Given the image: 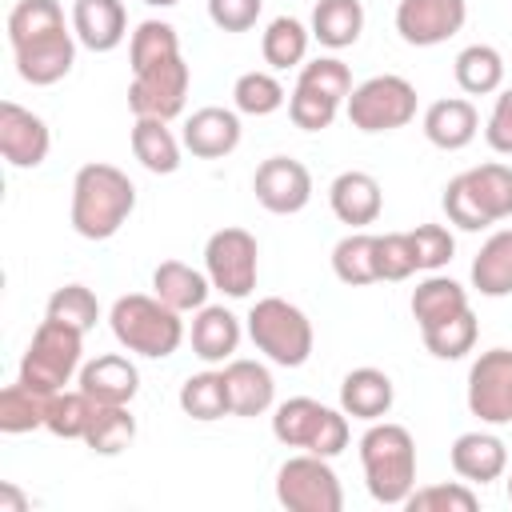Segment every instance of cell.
<instances>
[{
    "instance_id": "obj_1",
    "label": "cell",
    "mask_w": 512,
    "mask_h": 512,
    "mask_svg": "<svg viewBox=\"0 0 512 512\" xmlns=\"http://www.w3.org/2000/svg\"><path fill=\"white\" fill-rule=\"evenodd\" d=\"M136 208V184L116 164L92 160L72 180V228L84 240H112Z\"/></svg>"
},
{
    "instance_id": "obj_2",
    "label": "cell",
    "mask_w": 512,
    "mask_h": 512,
    "mask_svg": "<svg viewBox=\"0 0 512 512\" xmlns=\"http://www.w3.org/2000/svg\"><path fill=\"white\" fill-rule=\"evenodd\" d=\"M360 468L376 504H404L416 488V440L404 424L372 420L360 436Z\"/></svg>"
},
{
    "instance_id": "obj_3",
    "label": "cell",
    "mask_w": 512,
    "mask_h": 512,
    "mask_svg": "<svg viewBox=\"0 0 512 512\" xmlns=\"http://www.w3.org/2000/svg\"><path fill=\"white\" fill-rule=\"evenodd\" d=\"M184 312L168 308L156 292H128L112 304L108 324L112 336L124 352L132 356H148V360H164L184 344Z\"/></svg>"
},
{
    "instance_id": "obj_4",
    "label": "cell",
    "mask_w": 512,
    "mask_h": 512,
    "mask_svg": "<svg viewBox=\"0 0 512 512\" xmlns=\"http://www.w3.org/2000/svg\"><path fill=\"white\" fill-rule=\"evenodd\" d=\"M352 72L340 56H316L308 64H300L296 88L288 92V116L300 132H324L332 128L336 112L348 104L352 96Z\"/></svg>"
},
{
    "instance_id": "obj_5",
    "label": "cell",
    "mask_w": 512,
    "mask_h": 512,
    "mask_svg": "<svg viewBox=\"0 0 512 512\" xmlns=\"http://www.w3.org/2000/svg\"><path fill=\"white\" fill-rule=\"evenodd\" d=\"M248 340L280 368H300L312 356V320L284 296H264L248 308Z\"/></svg>"
},
{
    "instance_id": "obj_6",
    "label": "cell",
    "mask_w": 512,
    "mask_h": 512,
    "mask_svg": "<svg viewBox=\"0 0 512 512\" xmlns=\"http://www.w3.org/2000/svg\"><path fill=\"white\" fill-rule=\"evenodd\" d=\"M272 436L284 448H304L312 456H340L348 448V412L328 408L312 396H292L272 412Z\"/></svg>"
},
{
    "instance_id": "obj_7",
    "label": "cell",
    "mask_w": 512,
    "mask_h": 512,
    "mask_svg": "<svg viewBox=\"0 0 512 512\" xmlns=\"http://www.w3.org/2000/svg\"><path fill=\"white\" fill-rule=\"evenodd\" d=\"M80 356H84V332L72 324H60L52 316H44L28 340V352L20 360V376L28 388L36 392H60L64 384H72V376L80 372Z\"/></svg>"
},
{
    "instance_id": "obj_8",
    "label": "cell",
    "mask_w": 512,
    "mask_h": 512,
    "mask_svg": "<svg viewBox=\"0 0 512 512\" xmlns=\"http://www.w3.org/2000/svg\"><path fill=\"white\" fill-rule=\"evenodd\" d=\"M344 112L356 132H368V136L396 132L404 124H412V116H416V88L396 72L368 76L364 84L352 88Z\"/></svg>"
},
{
    "instance_id": "obj_9",
    "label": "cell",
    "mask_w": 512,
    "mask_h": 512,
    "mask_svg": "<svg viewBox=\"0 0 512 512\" xmlns=\"http://www.w3.org/2000/svg\"><path fill=\"white\" fill-rule=\"evenodd\" d=\"M276 500L288 512H340L344 508V488L340 476L332 472L328 456H288L276 472Z\"/></svg>"
},
{
    "instance_id": "obj_10",
    "label": "cell",
    "mask_w": 512,
    "mask_h": 512,
    "mask_svg": "<svg viewBox=\"0 0 512 512\" xmlns=\"http://www.w3.org/2000/svg\"><path fill=\"white\" fill-rule=\"evenodd\" d=\"M204 272L212 280L216 292H224L228 300H244L256 288V272H260V244L248 228H220L208 236L204 244Z\"/></svg>"
},
{
    "instance_id": "obj_11",
    "label": "cell",
    "mask_w": 512,
    "mask_h": 512,
    "mask_svg": "<svg viewBox=\"0 0 512 512\" xmlns=\"http://www.w3.org/2000/svg\"><path fill=\"white\" fill-rule=\"evenodd\" d=\"M188 84H192V72H188V64H184V56H172V60H164V64H152V68H144V72H132L128 108H132V116L176 120V116L184 112Z\"/></svg>"
},
{
    "instance_id": "obj_12",
    "label": "cell",
    "mask_w": 512,
    "mask_h": 512,
    "mask_svg": "<svg viewBox=\"0 0 512 512\" xmlns=\"http://www.w3.org/2000/svg\"><path fill=\"white\" fill-rule=\"evenodd\" d=\"M468 412L480 424H512V348H488L468 368Z\"/></svg>"
},
{
    "instance_id": "obj_13",
    "label": "cell",
    "mask_w": 512,
    "mask_h": 512,
    "mask_svg": "<svg viewBox=\"0 0 512 512\" xmlns=\"http://www.w3.org/2000/svg\"><path fill=\"white\" fill-rule=\"evenodd\" d=\"M76 44L80 40H76L72 24H60L52 32H40V36L16 44L12 56H16L20 80L32 84V88H48V84L64 80L72 72V64H76Z\"/></svg>"
},
{
    "instance_id": "obj_14",
    "label": "cell",
    "mask_w": 512,
    "mask_h": 512,
    "mask_svg": "<svg viewBox=\"0 0 512 512\" xmlns=\"http://www.w3.org/2000/svg\"><path fill=\"white\" fill-rule=\"evenodd\" d=\"M468 20V0H400L396 32L412 48H436L452 40Z\"/></svg>"
},
{
    "instance_id": "obj_15",
    "label": "cell",
    "mask_w": 512,
    "mask_h": 512,
    "mask_svg": "<svg viewBox=\"0 0 512 512\" xmlns=\"http://www.w3.org/2000/svg\"><path fill=\"white\" fill-rule=\"evenodd\" d=\"M252 192L272 216H292L312 200V172L292 156H268L252 176Z\"/></svg>"
},
{
    "instance_id": "obj_16",
    "label": "cell",
    "mask_w": 512,
    "mask_h": 512,
    "mask_svg": "<svg viewBox=\"0 0 512 512\" xmlns=\"http://www.w3.org/2000/svg\"><path fill=\"white\" fill-rule=\"evenodd\" d=\"M48 148H52L48 124L32 108L4 100L0 104V156L12 168H40L48 160Z\"/></svg>"
},
{
    "instance_id": "obj_17",
    "label": "cell",
    "mask_w": 512,
    "mask_h": 512,
    "mask_svg": "<svg viewBox=\"0 0 512 512\" xmlns=\"http://www.w3.org/2000/svg\"><path fill=\"white\" fill-rule=\"evenodd\" d=\"M328 204H332V216L356 232V228H368L380 220L384 192H380V180L372 172L348 168L328 184Z\"/></svg>"
},
{
    "instance_id": "obj_18",
    "label": "cell",
    "mask_w": 512,
    "mask_h": 512,
    "mask_svg": "<svg viewBox=\"0 0 512 512\" xmlns=\"http://www.w3.org/2000/svg\"><path fill=\"white\" fill-rule=\"evenodd\" d=\"M184 148L200 160H220L228 152H236L240 144V112L236 108H220V104H208V108H196L188 120H184Z\"/></svg>"
},
{
    "instance_id": "obj_19",
    "label": "cell",
    "mask_w": 512,
    "mask_h": 512,
    "mask_svg": "<svg viewBox=\"0 0 512 512\" xmlns=\"http://www.w3.org/2000/svg\"><path fill=\"white\" fill-rule=\"evenodd\" d=\"M76 388H84L96 404H132L136 392H140V372H136V364L128 356L104 352V356L80 364Z\"/></svg>"
},
{
    "instance_id": "obj_20",
    "label": "cell",
    "mask_w": 512,
    "mask_h": 512,
    "mask_svg": "<svg viewBox=\"0 0 512 512\" xmlns=\"http://www.w3.org/2000/svg\"><path fill=\"white\" fill-rule=\"evenodd\" d=\"M448 460H452V472L460 480H468V484H492L508 468V448H504V440L496 432H480L476 428V432H460L452 440Z\"/></svg>"
},
{
    "instance_id": "obj_21",
    "label": "cell",
    "mask_w": 512,
    "mask_h": 512,
    "mask_svg": "<svg viewBox=\"0 0 512 512\" xmlns=\"http://www.w3.org/2000/svg\"><path fill=\"white\" fill-rule=\"evenodd\" d=\"M72 32L88 52H112L128 36V8L124 0H76L72 4Z\"/></svg>"
},
{
    "instance_id": "obj_22",
    "label": "cell",
    "mask_w": 512,
    "mask_h": 512,
    "mask_svg": "<svg viewBox=\"0 0 512 512\" xmlns=\"http://www.w3.org/2000/svg\"><path fill=\"white\" fill-rule=\"evenodd\" d=\"M240 316H232L224 304H204L192 312V328H188V340H192V352L204 360V364H228L240 348Z\"/></svg>"
},
{
    "instance_id": "obj_23",
    "label": "cell",
    "mask_w": 512,
    "mask_h": 512,
    "mask_svg": "<svg viewBox=\"0 0 512 512\" xmlns=\"http://www.w3.org/2000/svg\"><path fill=\"white\" fill-rule=\"evenodd\" d=\"M480 132V112L472 100L464 96H444V100H432L428 112H424V136L428 144L444 148V152H460L476 140Z\"/></svg>"
},
{
    "instance_id": "obj_24",
    "label": "cell",
    "mask_w": 512,
    "mask_h": 512,
    "mask_svg": "<svg viewBox=\"0 0 512 512\" xmlns=\"http://www.w3.org/2000/svg\"><path fill=\"white\" fill-rule=\"evenodd\" d=\"M224 384H228L232 416H264L276 404V380H272L268 364H260V360L232 356L224 364Z\"/></svg>"
},
{
    "instance_id": "obj_25",
    "label": "cell",
    "mask_w": 512,
    "mask_h": 512,
    "mask_svg": "<svg viewBox=\"0 0 512 512\" xmlns=\"http://www.w3.org/2000/svg\"><path fill=\"white\" fill-rule=\"evenodd\" d=\"M392 400H396V388H392V376L380 372V368H352L344 380H340V408L352 416V420H384L392 412Z\"/></svg>"
},
{
    "instance_id": "obj_26",
    "label": "cell",
    "mask_w": 512,
    "mask_h": 512,
    "mask_svg": "<svg viewBox=\"0 0 512 512\" xmlns=\"http://www.w3.org/2000/svg\"><path fill=\"white\" fill-rule=\"evenodd\" d=\"M476 212L488 220V224H500L512 216V168L500 164V160H488V164H476L468 172H460Z\"/></svg>"
},
{
    "instance_id": "obj_27",
    "label": "cell",
    "mask_w": 512,
    "mask_h": 512,
    "mask_svg": "<svg viewBox=\"0 0 512 512\" xmlns=\"http://www.w3.org/2000/svg\"><path fill=\"white\" fill-rule=\"evenodd\" d=\"M152 292L176 312H196V308L208 304L212 280H208V272H200V268H192L184 260H164L152 272Z\"/></svg>"
},
{
    "instance_id": "obj_28",
    "label": "cell",
    "mask_w": 512,
    "mask_h": 512,
    "mask_svg": "<svg viewBox=\"0 0 512 512\" xmlns=\"http://www.w3.org/2000/svg\"><path fill=\"white\" fill-rule=\"evenodd\" d=\"M464 308H468V288L452 276H440V272H428L412 292V320L420 332L460 316Z\"/></svg>"
},
{
    "instance_id": "obj_29",
    "label": "cell",
    "mask_w": 512,
    "mask_h": 512,
    "mask_svg": "<svg viewBox=\"0 0 512 512\" xmlns=\"http://www.w3.org/2000/svg\"><path fill=\"white\" fill-rule=\"evenodd\" d=\"M180 148H184V140L172 136L168 120L136 116V124H132V156H136L152 176H172V172L180 168Z\"/></svg>"
},
{
    "instance_id": "obj_30",
    "label": "cell",
    "mask_w": 512,
    "mask_h": 512,
    "mask_svg": "<svg viewBox=\"0 0 512 512\" xmlns=\"http://www.w3.org/2000/svg\"><path fill=\"white\" fill-rule=\"evenodd\" d=\"M308 28H312V40H320L332 52L352 48L364 32V4L360 0H316Z\"/></svg>"
},
{
    "instance_id": "obj_31",
    "label": "cell",
    "mask_w": 512,
    "mask_h": 512,
    "mask_svg": "<svg viewBox=\"0 0 512 512\" xmlns=\"http://www.w3.org/2000/svg\"><path fill=\"white\" fill-rule=\"evenodd\" d=\"M472 288L492 300L512 292V228H500L480 244L472 260Z\"/></svg>"
},
{
    "instance_id": "obj_32",
    "label": "cell",
    "mask_w": 512,
    "mask_h": 512,
    "mask_svg": "<svg viewBox=\"0 0 512 512\" xmlns=\"http://www.w3.org/2000/svg\"><path fill=\"white\" fill-rule=\"evenodd\" d=\"M308 44H312V28L300 24L296 16H276L260 36V52H264V64L272 72L300 68L308 56Z\"/></svg>"
},
{
    "instance_id": "obj_33",
    "label": "cell",
    "mask_w": 512,
    "mask_h": 512,
    "mask_svg": "<svg viewBox=\"0 0 512 512\" xmlns=\"http://www.w3.org/2000/svg\"><path fill=\"white\" fill-rule=\"evenodd\" d=\"M452 76H456L460 92L492 96L504 84V56L492 44H468V48H460V56L452 64Z\"/></svg>"
},
{
    "instance_id": "obj_34",
    "label": "cell",
    "mask_w": 512,
    "mask_h": 512,
    "mask_svg": "<svg viewBox=\"0 0 512 512\" xmlns=\"http://www.w3.org/2000/svg\"><path fill=\"white\" fill-rule=\"evenodd\" d=\"M332 272L348 288L376 284L380 280V272H376V232L356 228L344 240H336V248H332Z\"/></svg>"
},
{
    "instance_id": "obj_35",
    "label": "cell",
    "mask_w": 512,
    "mask_h": 512,
    "mask_svg": "<svg viewBox=\"0 0 512 512\" xmlns=\"http://www.w3.org/2000/svg\"><path fill=\"white\" fill-rule=\"evenodd\" d=\"M96 408H100V404H96L84 388H60V392H52V400H48V420H44V428H48L52 436H60V440H84L88 428H92Z\"/></svg>"
},
{
    "instance_id": "obj_36",
    "label": "cell",
    "mask_w": 512,
    "mask_h": 512,
    "mask_svg": "<svg viewBox=\"0 0 512 512\" xmlns=\"http://www.w3.org/2000/svg\"><path fill=\"white\" fill-rule=\"evenodd\" d=\"M180 412L192 416V420H220V416H232V404H228V384H224V368L220 372H196L180 384Z\"/></svg>"
},
{
    "instance_id": "obj_37",
    "label": "cell",
    "mask_w": 512,
    "mask_h": 512,
    "mask_svg": "<svg viewBox=\"0 0 512 512\" xmlns=\"http://www.w3.org/2000/svg\"><path fill=\"white\" fill-rule=\"evenodd\" d=\"M48 392H36L28 388L24 380L8 384L0 392V432L8 436H20V432H32V428H44L48 420Z\"/></svg>"
},
{
    "instance_id": "obj_38",
    "label": "cell",
    "mask_w": 512,
    "mask_h": 512,
    "mask_svg": "<svg viewBox=\"0 0 512 512\" xmlns=\"http://www.w3.org/2000/svg\"><path fill=\"white\" fill-rule=\"evenodd\" d=\"M180 56V36L168 20H140L136 32L128 36V64L132 72H144L152 64H164Z\"/></svg>"
},
{
    "instance_id": "obj_39",
    "label": "cell",
    "mask_w": 512,
    "mask_h": 512,
    "mask_svg": "<svg viewBox=\"0 0 512 512\" xmlns=\"http://www.w3.org/2000/svg\"><path fill=\"white\" fill-rule=\"evenodd\" d=\"M136 440V416L128 412V404H100L92 416V428L84 436V444L96 456H116Z\"/></svg>"
},
{
    "instance_id": "obj_40",
    "label": "cell",
    "mask_w": 512,
    "mask_h": 512,
    "mask_svg": "<svg viewBox=\"0 0 512 512\" xmlns=\"http://www.w3.org/2000/svg\"><path fill=\"white\" fill-rule=\"evenodd\" d=\"M284 100H288L284 84L272 72H260V68L236 76V84H232V104L244 116H272L276 108H284Z\"/></svg>"
},
{
    "instance_id": "obj_41",
    "label": "cell",
    "mask_w": 512,
    "mask_h": 512,
    "mask_svg": "<svg viewBox=\"0 0 512 512\" xmlns=\"http://www.w3.org/2000/svg\"><path fill=\"white\" fill-rule=\"evenodd\" d=\"M424 336V348L436 356V360H460L476 348V336H480V324L472 316V308H464L460 316L444 320V324H432L420 332Z\"/></svg>"
},
{
    "instance_id": "obj_42",
    "label": "cell",
    "mask_w": 512,
    "mask_h": 512,
    "mask_svg": "<svg viewBox=\"0 0 512 512\" xmlns=\"http://www.w3.org/2000/svg\"><path fill=\"white\" fill-rule=\"evenodd\" d=\"M44 316H52V320H60V324H72V328H80V332H92L96 320H100V300H96V292L84 288V284H64V288H56V292L48 296Z\"/></svg>"
},
{
    "instance_id": "obj_43",
    "label": "cell",
    "mask_w": 512,
    "mask_h": 512,
    "mask_svg": "<svg viewBox=\"0 0 512 512\" xmlns=\"http://www.w3.org/2000/svg\"><path fill=\"white\" fill-rule=\"evenodd\" d=\"M64 24V8L60 0H20L12 12H8V44H24L40 32H52Z\"/></svg>"
},
{
    "instance_id": "obj_44",
    "label": "cell",
    "mask_w": 512,
    "mask_h": 512,
    "mask_svg": "<svg viewBox=\"0 0 512 512\" xmlns=\"http://www.w3.org/2000/svg\"><path fill=\"white\" fill-rule=\"evenodd\" d=\"M408 512H476L480 496L468 488V480H452V484H428V488H412V496L404 500Z\"/></svg>"
},
{
    "instance_id": "obj_45",
    "label": "cell",
    "mask_w": 512,
    "mask_h": 512,
    "mask_svg": "<svg viewBox=\"0 0 512 512\" xmlns=\"http://www.w3.org/2000/svg\"><path fill=\"white\" fill-rule=\"evenodd\" d=\"M376 272L380 280H408L412 272H420L416 264V248H412V236L408 232H384L376 236Z\"/></svg>"
},
{
    "instance_id": "obj_46",
    "label": "cell",
    "mask_w": 512,
    "mask_h": 512,
    "mask_svg": "<svg viewBox=\"0 0 512 512\" xmlns=\"http://www.w3.org/2000/svg\"><path fill=\"white\" fill-rule=\"evenodd\" d=\"M408 236H412L420 272H440V268L452 260V252H456V240H452V232H448L444 224H420V228L408 232Z\"/></svg>"
},
{
    "instance_id": "obj_47",
    "label": "cell",
    "mask_w": 512,
    "mask_h": 512,
    "mask_svg": "<svg viewBox=\"0 0 512 512\" xmlns=\"http://www.w3.org/2000/svg\"><path fill=\"white\" fill-rule=\"evenodd\" d=\"M440 204H444L448 224H456V228H464V232H480V228H488V220L476 212V204H472V196H468V188H464L460 176H452V180L444 184Z\"/></svg>"
},
{
    "instance_id": "obj_48",
    "label": "cell",
    "mask_w": 512,
    "mask_h": 512,
    "mask_svg": "<svg viewBox=\"0 0 512 512\" xmlns=\"http://www.w3.org/2000/svg\"><path fill=\"white\" fill-rule=\"evenodd\" d=\"M264 0H208V20L220 32H248L260 20Z\"/></svg>"
},
{
    "instance_id": "obj_49",
    "label": "cell",
    "mask_w": 512,
    "mask_h": 512,
    "mask_svg": "<svg viewBox=\"0 0 512 512\" xmlns=\"http://www.w3.org/2000/svg\"><path fill=\"white\" fill-rule=\"evenodd\" d=\"M484 140L492 152L500 156H512V88H504L488 112V124H484Z\"/></svg>"
},
{
    "instance_id": "obj_50",
    "label": "cell",
    "mask_w": 512,
    "mask_h": 512,
    "mask_svg": "<svg viewBox=\"0 0 512 512\" xmlns=\"http://www.w3.org/2000/svg\"><path fill=\"white\" fill-rule=\"evenodd\" d=\"M0 512H28V496L12 480L0 484Z\"/></svg>"
},
{
    "instance_id": "obj_51",
    "label": "cell",
    "mask_w": 512,
    "mask_h": 512,
    "mask_svg": "<svg viewBox=\"0 0 512 512\" xmlns=\"http://www.w3.org/2000/svg\"><path fill=\"white\" fill-rule=\"evenodd\" d=\"M144 4H152V8H172V4H180V0H144Z\"/></svg>"
},
{
    "instance_id": "obj_52",
    "label": "cell",
    "mask_w": 512,
    "mask_h": 512,
    "mask_svg": "<svg viewBox=\"0 0 512 512\" xmlns=\"http://www.w3.org/2000/svg\"><path fill=\"white\" fill-rule=\"evenodd\" d=\"M508 500H512V472H508Z\"/></svg>"
}]
</instances>
